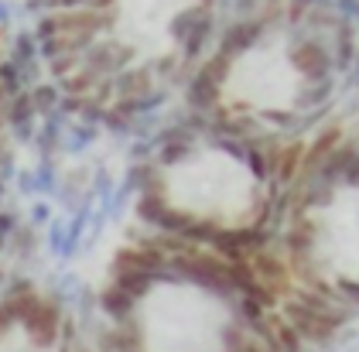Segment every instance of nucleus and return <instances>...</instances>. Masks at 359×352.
Returning a JSON list of instances; mask_svg holds the SVG:
<instances>
[{
  "mask_svg": "<svg viewBox=\"0 0 359 352\" xmlns=\"http://www.w3.org/2000/svg\"><path fill=\"white\" fill-rule=\"evenodd\" d=\"M182 103L229 134L308 144L359 109V0H229Z\"/></svg>",
  "mask_w": 359,
  "mask_h": 352,
  "instance_id": "nucleus-1",
  "label": "nucleus"
},
{
  "mask_svg": "<svg viewBox=\"0 0 359 352\" xmlns=\"http://www.w3.org/2000/svg\"><path fill=\"white\" fill-rule=\"evenodd\" d=\"M250 264L304 349L359 315V109L304 144Z\"/></svg>",
  "mask_w": 359,
  "mask_h": 352,
  "instance_id": "nucleus-2",
  "label": "nucleus"
},
{
  "mask_svg": "<svg viewBox=\"0 0 359 352\" xmlns=\"http://www.w3.org/2000/svg\"><path fill=\"white\" fill-rule=\"evenodd\" d=\"M28 93H31L34 109H38V116H52V113H58V107H62V89H58V82H52V79L34 82Z\"/></svg>",
  "mask_w": 359,
  "mask_h": 352,
  "instance_id": "nucleus-3",
  "label": "nucleus"
},
{
  "mask_svg": "<svg viewBox=\"0 0 359 352\" xmlns=\"http://www.w3.org/2000/svg\"><path fill=\"white\" fill-rule=\"evenodd\" d=\"M96 137H100V127H93V123H72L65 130V137H62V147L76 154V151H86Z\"/></svg>",
  "mask_w": 359,
  "mask_h": 352,
  "instance_id": "nucleus-4",
  "label": "nucleus"
},
{
  "mask_svg": "<svg viewBox=\"0 0 359 352\" xmlns=\"http://www.w3.org/2000/svg\"><path fill=\"white\" fill-rule=\"evenodd\" d=\"M45 243H48V250L58 253V257H72V250H69V226L58 222V219L48 222V229H45Z\"/></svg>",
  "mask_w": 359,
  "mask_h": 352,
  "instance_id": "nucleus-5",
  "label": "nucleus"
},
{
  "mask_svg": "<svg viewBox=\"0 0 359 352\" xmlns=\"http://www.w3.org/2000/svg\"><path fill=\"white\" fill-rule=\"evenodd\" d=\"M34 185H38V195H58L55 161H38V168H34Z\"/></svg>",
  "mask_w": 359,
  "mask_h": 352,
  "instance_id": "nucleus-6",
  "label": "nucleus"
},
{
  "mask_svg": "<svg viewBox=\"0 0 359 352\" xmlns=\"http://www.w3.org/2000/svg\"><path fill=\"white\" fill-rule=\"evenodd\" d=\"M11 243H14V250L25 257V253H34V246H38V236H34V226H18V233L11 236Z\"/></svg>",
  "mask_w": 359,
  "mask_h": 352,
  "instance_id": "nucleus-7",
  "label": "nucleus"
},
{
  "mask_svg": "<svg viewBox=\"0 0 359 352\" xmlns=\"http://www.w3.org/2000/svg\"><path fill=\"white\" fill-rule=\"evenodd\" d=\"M18 226H21V222H18L14 212H4V209H0V240H11V236L18 233Z\"/></svg>",
  "mask_w": 359,
  "mask_h": 352,
  "instance_id": "nucleus-8",
  "label": "nucleus"
},
{
  "mask_svg": "<svg viewBox=\"0 0 359 352\" xmlns=\"http://www.w3.org/2000/svg\"><path fill=\"white\" fill-rule=\"evenodd\" d=\"M18 189H21V195H38V185H34V168H28V171H21V175H18Z\"/></svg>",
  "mask_w": 359,
  "mask_h": 352,
  "instance_id": "nucleus-9",
  "label": "nucleus"
},
{
  "mask_svg": "<svg viewBox=\"0 0 359 352\" xmlns=\"http://www.w3.org/2000/svg\"><path fill=\"white\" fill-rule=\"evenodd\" d=\"M48 222H52L48 205H34V209H31V226H48Z\"/></svg>",
  "mask_w": 359,
  "mask_h": 352,
  "instance_id": "nucleus-10",
  "label": "nucleus"
},
{
  "mask_svg": "<svg viewBox=\"0 0 359 352\" xmlns=\"http://www.w3.org/2000/svg\"><path fill=\"white\" fill-rule=\"evenodd\" d=\"M11 14H14V11H11V0H0V27L11 21Z\"/></svg>",
  "mask_w": 359,
  "mask_h": 352,
  "instance_id": "nucleus-11",
  "label": "nucleus"
},
{
  "mask_svg": "<svg viewBox=\"0 0 359 352\" xmlns=\"http://www.w3.org/2000/svg\"><path fill=\"white\" fill-rule=\"evenodd\" d=\"M0 202H4V185H0Z\"/></svg>",
  "mask_w": 359,
  "mask_h": 352,
  "instance_id": "nucleus-12",
  "label": "nucleus"
},
{
  "mask_svg": "<svg viewBox=\"0 0 359 352\" xmlns=\"http://www.w3.org/2000/svg\"><path fill=\"white\" fill-rule=\"evenodd\" d=\"M0 62H4V55H0Z\"/></svg>",
  "mask_w": 359,
  "mask_h": 352,
  "instance_id": "nucleus-13",
  "label": "nucleus"
}]
</instances>
